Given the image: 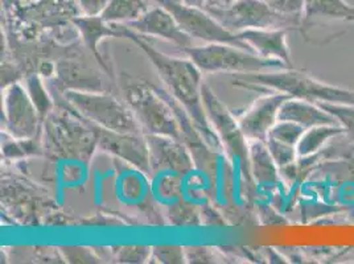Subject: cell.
I'll list each match as a JSON object with an SVG mask.
<instances>
[{
  "label": "cell",
  "mask_w": 354,
  "mask_h": 264,
  "mask_svg": "<svg viewBox=\"0 0 354 264\" xmlns=\"http://www.w3.org/2000/svg\"><path fill=\"white\" fill-rule=\"evenodd\" d=\"M114 26L117 27L119 37H129L147 55L149 61L156 68L168 93L185 109L192 119L196 130L205 140L207 146L216 149L222 148L221 140L213 130L204 109L201 70L193 64L192 59L167 56L140 39L142 36L130 30L126 24Z\"/></svg>",
  "instance_id": "cell-1"
},
{
  "label": "cell",
  "mask_w": 354,
  "mask_h": 264,
  "mask_svg": "<svg viewBox=\"0 0 354 264\" xmlns=\"http://www.w3.org/2000/svg\"><path fill=\"white\" fill-rule=\"evenodd\" d=\"M287 30H248L236 35L257 56L279 61L291 69L292 59L287 44Z\"/></svg>",
  "instance_id": "cell-13"
},
{
  "label": "cell",
  "mask_w": 354,
  "mask_h": 264,
  "mask_svg": "<svg viewBox=\"0 0 354 264\" xmlns=\"http://www.w3.org/2000/svg\"><path fill=\"white\" fill-rule=\"evenodd\" d=\"M266 146L268 148L274 162L278 165L279 171L291 167L299 159L297 158V151H296V147H294V146L284 144V143H281V142L274 140V139H270V138L266 139Z\"/></svg>",
  "instance_id": "cell-23"
},
{
  "label": "cell",
  "mask_w": 354,
  "mask_h": 264,
  "mask_svg": "<svg viewBox=\"0 0 354 264\" xmlns=\"http://www.w3.org/2000/svg\"><path fill=\"white\" fill-rule=\"evenodd\" d=\"M146 139L149 148L152 172L162 168H168L177 172H187L192 168V159L180 140L151 133L146 135Z\"/></svg>",
  "instance_id": "cell-14"
},
{
  "label": "cell",
  "mask_w": 354,
  "mask_h": 264,
  "mask_svg": "<svg viewBox=\"0 0 354 264\" xmlns=\"http://www.w3.org/2000/svg\"><path fill=\"white\" fill-rule=\"evenodd\" d=\"M205 10L236 35L248 30L300 28V23L275 12L263 0H234L225 7L207 6Z\"/></svg>",
  "instance_id": "cell-6"
},
{
  "label": "cell",
  "mask_w": 354,
  "mask_h": 264,
  "mask_svg": "<svg viewBox=\"0 0 354 264\" xmlns=\"http://www.w3.org/2000/svg\"><path fill=\"white\" fill-rule=\"evenodd\" d=\"M91 131L95 136V143L102 149L136 167L146 175L152 172L146 136L143 138L140 133L109 131L97 126Z\"/></svg>",
  "instance_id": "cell-10"
},
{
  "label": "cell",
  "mask_w": 354,
  "mask_h": 264,
  "mask_svg": "<svg viewBox=\"0 0 354 264\" xmlns=\"http://www.w3.org/2000/svg\"><path fill=\"white\" fill-rule=\"evenodd\" d=\"M278 120H286L299 124L308 130L316 126H339L337 120L322 109L317 103L308 102L303 100L288 98L281 104Z\"/></svg>",
  "instance_id": "cell-16"
},
{
  "label": "cell",
  "mask_w": 354,
  "mask_h": 264,
  "mask_svg": "<svg viewBox=\"0 0 354 264\" xmlns=\"http://www.w3.org/2000/svg\"><path fill=\"white\" fill-rule=\"evenodd\" d=\"M304 131H306V129L300 127L299 124L291 123V122H286V120H278L275 123V126L268 132L267 138L296 147Z\"/></svg>",
  "instance_id": "cell-22"
},
{
  "label": "cell",
  "mask_w": 354,
  "mask_h": 264,
  "mask_svg": "<svg viewBox=\"0 0 354 264\" xmlns=\"http://www.w3.org/2000/svg\"><path fill=\"white\" fill-rule=\"evenodd\" d=\"M249 164L252 176L261 185H271L278 180L279 168L274 162L266 142L251 140L249 142Z\"/></svg>",
  "instance_id": "cell-17"
},
{
  "label": "cell",
  "mask_w": 354,
  "mask_h": 264,
  "mask_svg": "<svg viewBox=\"0 0 354 264\" xmlns=\"http://www.w3.org/2000/svg\"><path fill=\"white\" fill-rule=\"evenodd\" d=\"M185 258L184 249L178 246H158L151 254V259H156L159 263H183Z\"/></svg>",
  "instance_id": "cell-26"
},
{
  "label": "cell",
  "mask_w": 354,
  "mask_h": 264,
  "mask_svg": "<svg viewBox=\"0 0 354 264\" xmlns=\"http://www.w3.org/2000/svg\"><path fill=\"white\" fill-rule=\"evenodd\" d=\"M188 59L204 73H259L263 69H290L279 61L265 59L232 44H205L184 49Z\"/></svg>",
  "instance_id": "cell-4"
},
{
  "label": "cell",
  "mask_w": 354,
  "mask_h": 264,
  "mask_svg": "<svg viewBox=\"0 0 354 264\" xmlns=\"http://www.w3.org/2000/svg\"><path fill=\"white\" fill-rule=\"evenodd\" d=\"M27 88H28L27 91L30 94L32 102L35 103L41 119H44L46 114L50 111L52 102H50V100H49V97H48V94L44 90L41 79L37 75H30L28 81H27Z\"/></svg>",
  "instance_id": "cell-24"
},
{
  "label": "cell",
  "mask_w": 354,
  "mask_h": 264,
  "mask_svg": "<svg viewBox=\"0 0 354 264\" xmlns=\"http://www.w3.org/2000/svg\"><path fill=\"white\" fill-rule=\"evenodd\" d=\"M275 12L290 17L297 23L301 21L306 0H263Z\"/></svg>",
  "instance_id": "cell-25"
},
{
  "label": "cell",
  "mask_w": 354,
  "mask_h": 264,
  "mask_svg": "<svg viewBox=\"0 0 354 264\" xmlns=\"http://www.w3.org/2000/svg\"><path fill=\"white\" fill-rule=\"evenodd\" d=\"M109 0H77L81 15L101 16Z\"/></svg>",
  "instance_id": "cell-28"
},
{
  "label": "cell",
  "mask_w": 354,
  "mask_h": 264,
  "mask_svg": "<svg viewBox=\"0 0 354 264\" xmlns=\"http://www.w3.org/2000/svg\"><path fill=\"white\" fill-rule=\"evenodd\" d=\"M326 113L337 120L339 126L354 138V104L348 103H317Z\"/></svg>",
  "instance_id": "cell-21"
},
{
  "label": "cell",
  "mask_w": 354,
  "mask_h": 264,
  "mask_svg": "<svg viewBox=\"0 0 354 264\" xmlns=\"http://www.w3.org/2000/svg\"><path fill=\"white\" fill-rule=\"evenodd\" d=\"M152 249L145 246H131V247H120L118 249V259L126 263H143L151 259Z\"/></svg>",
  "instance_id": "cell-27"
},
{
  "label": "cell",
  "mask_w": 354,
  "mask_h": 264,
  "mask_svg": "<svg viewBox=\"0 0 354 264\" xmlns=\"http://www.w3.org/2000/svg\"><path fill=\"white\" fill-rule=\"evenodd\" d=\"M341 133H345V130L341 126H316L306 130L303 136L300 138L296 151H297V158H308L310 155L316 153L320 148L324 146L325 143L337 136Z\"/></svg>",
  "instance_id": "cell-20"
},
{
  "label": "cell",
  "mask_w": 354,
  "mask_h": 264,
  "mask_svg": "<svg viewBox=\"0 0 354 264\" xmlns=\"http://www.w3.org/2000/svg\"><path fill=\"white\" fill-rule=\"evenodd\" d=\"M181 3L191 6V7H198V8H205L209 3V0H180Z\"/></svg>",
  "instance_id": "cell-30"
},
{
  "label": "cell",
  "mask_w": 354,
  "mask_h": 264,
  "mask_svg": "<svg viewBox=\"0 0 354 264\" xmlns=\"http://www.w3.org/2000/svg\"><path fill=\"white\" fill-rule=\"evenodd\" d=\"M288 98L291 97L284 93L267 91L251 104L248 111L238 119L239 129L248 142H266L268 132L278 122L281 104Z\"/></svg>",
  "instance_id": "cell-11"
},
{
  "label": "cell",
  "mask_w": 354,
  "mask_h": 264,
  "mask_svg": "<svg viewBox=\"0 0 354 264\" xmlns=\"http://www.w3.org/2000/svg\"><path fill=\"white\" fill-rule=\"evenodd\" d=\"M149 4L151 0H109L101 17L110 24H129L149 11Z\"/></svg>",
  "instance_id": "cell-19"
},
{
  "label": "cell",
  "mask_w": 354,
  "mask_h": 264,
  "mask_svg": "<svg viewBox=\"0 0 354 264\" xmlns=\"http://www.w3.org/2000/svg\"><path fill=\"white\" fill-rule=\"evenodd\" d=\"M124 97L140 129L146 133L183 139L176 113L160 88L147 82H136L124 88Z\"/></svg>",
  "instance_id": "cell-3"
},
{
  "label": "cell",
  "mask_w": 354,
  "mask_h": 264,
  "mask_svg": "<svg viewBox=\"0 0 354 264\" xmlns=\"http://www.w3.org/2000/svg\"><path fill=\"white\" fill-rule=\"evenodd\" d=\"M3 113L7 133L12 138L24 140L36 135L41 117L28 91L20 84H14L6 90Z\"/></svg>",
  "instance_id": "cell-9"
},
{
  "label": "cell",
  "mask_w": 354,
  "mask_h": 264,
  "mask_svg": "<svg viewBox=\"0 0 354 264\" xmlns=\"http://www.w3.org/2000/svg\"><path fill=\"white\" fill-rule=\"evenodd\" d=\"M175 1H180V0H175Z\"/></svg>",
  "instance_id": "cell-32"
},
{
  "label": "cell",
  "mask_w": 354,
  "mask_h": 264,
  "mask_svg": "<svg viewBox=\"0 0 354 264\" xmlns=\"http://www.w3.org/2000/svg\"><path fill=\"white\" fill-rule=\"evenodd\" d=\"M203 102L207 119L221 140L222 148L236 159L249 160V142L241 131L238 120L205 85H203Z\"/></svg>",
  "instance_id": "cell-8"
},
{
  "label": "cell",
  "mask_w": 354,
  "mask_h": 264,
  "mask_svg": "<svg viewBox=\"0 0 354 264\" xmlns=\"http://www.w3.org/2000/svg\"><path fill=\"white\" fill-rule=\"evenodd\" d=\"M126 26L142 36L160 37L167 41H171L183 48V50L194 46L192 37H189L180 28L176 19L160 4H158L156 7H151V10L145 15Z\"/></svg>",
  "instance_id": "cell-12"
},
{
  "label": "cell",
  "mask_w": 354,
  "mask_h": 264,
  "mask_svg": "<svg viewBox=\"0 0 354 264\" xmlns=\"http://www.w3.org/2000/svg\"><path fill=\"white\" fill-rule=\"evenodd\" d=\"M238 81L308 102L354 104V90L326 84L306 72L294 70V68L281 69L275 73L245 74Z\"/></svg>",
  "instance_id": "cell-2"
},
{
  "label": "cell",
  "mask_w": 354,
  "mask_h": 264,
  "mask_svg": "<svg viewBox=\"0 0 354 264\" xmlns=\"http://www.w3.org/2000/svg\"><path fill=\"white\" fill-rule=\"evenodd\" d=\"M167 8L176 19L180 28L194 40L204 41L205 44H232L249 49V46L242 43L236 33L226 30L221 23L207 12L205 8L191 7L181 1L175 0H153ZM251 52V50H250Z\"/></svg>",
  "instance_id": "cell-7"
},
{
  "label": "cell",
  "mask_w": 354,
  "mask_h": 264,
  "mask_svg": "<svg viewBox=\"0 0 354 264\" xmlns=\"http://www.w3.org/2000/svg\"><path fill=\"white\" fill-rule=\"evenodd\" d=\"M354 23V7L345 0H306L299 30L306 36L307 32L329 23Z\"/></svg>",
  "instance_id": "cell-15"
},
{
  "label": "cell",
  "mask_w": 354,
  "mask_h": 264,
  "mask_svg": "<svg viewBox=\"0 0 354 264\" xmlns=\"http://www.w3.org/2000/svg\"><path fill=\"white\" fill-rule=\"evenodd\" d=\"M187 258H193L191 262H201V263H207L210 261L207 259H212L210 254H209V249L205 247H193V255H185Z\"/></svg>",
  "instance_id": "cell-29"
},
{
  "label": "cell",
  "mask_w": 354,
  "mask_h": 264,
  "mask_svg": "<svg viewBox=\"0 0 354 264\" xmlns=\"http://www.w3.org/2000/svg\"><path fill=\"white\" fill-rule=\"evenodd\" d=\"M65 100L88 123L109 131L140 133V126L130 107L110 95L68 90Z\"/></svg>",
  "instance_id": "cell-5"
},
{
  "label": "cell",
  "mask_w": 354,
  "mask_h": 264,
  "mask_svg": "<svg viewBox=\"0 0 354 264\" xmlns=\"http://www.w3.org/2000/svg\"><path fill=\"white\" fill-rule=\"evenodd\" d=\"M232 1H234V0H209L207 6H216V7H225V6L230 4Z\"/></svg>",
  "instance_id": "cell-31"
},
{
  "label": "cell",
  "mask_w": 354,
  "mask_h": 264,
  "mask_svg": "<svg viewBox=\"0 0 354 264\" xmlns=\"http://www.w3.org/2000/svg\"><path fill=\"white\" fill-rule=\"evenodd\" d=\"M73 23L80 30L81 36L85 40V44L88 45V49L100 57V53L97 50V45L104 39L109 36L118 37L119 33L117 27L114 24L106 23L101 16H77L74 17Z\"/></svg>",
  "instance_id": "cell-18"
}]
</instances>
